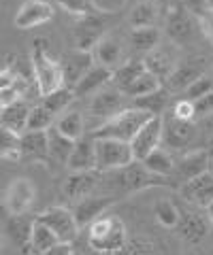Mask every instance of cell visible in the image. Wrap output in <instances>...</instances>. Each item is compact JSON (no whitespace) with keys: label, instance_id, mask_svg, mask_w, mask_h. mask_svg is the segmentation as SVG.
<instances>
[{"label":"cell","instance_id":"8d00e7d4","mask_svg":"<svg viewBox=\"0 0 213 255\" xmlns=\"http://www.w3.org/2000/svg\"><path fill=\"white\" fill-rule=\"evenodd\" d=\"M0 155L4 162H21V134L9 128L0 130Z\"/></svg>","mask_w":213,"mask_h":255},{"label":"cell","instance_id":"44dd1931","mask_svg":"<svg viewBox=\"0 0 213 255\" xmlns=\"http://www.w3.org/2000/svg\"><path fill=\"white\" fill-rule=\"evenodd\" d=\"M209 221L211 219H207L203 213H181V219L177 223L175 232L186 243L196 245L209 234Z\"/></svg>","mask_w":213,"mask_h":255},{"label":"cell","instance_id":"3957f363","mask_svg":"<svg viewBox=\"0 0 213 255\" xmlns=\"http://www.w3.org/2000/svg\"><path fill=\"white\" fill-rule=\"evenodd\" d=\"M154 115H149L147 111H141L137 107H128L122 113H117L111 119H105L100 128L92 132L94 138H117L124 142H130L137 136V132L143 128Z\"/></svg>","mask_w":213,"mask_h":255},{"label":"cell","instance_id":"5b68a950","mask_svg":"<svg viewBox=\"0 0 213 255\" xmlns=\"http://www.w3.org/2000/svg\"><path fill=\"white\" fill-rule=\"evenodd\" d=\"M137 162L130 142L117 138H96V170L113 172Z\"/></svg>","mask_w":213,"mask_h":255},{"label":"cell","instance_id":"f6af8a7d","mask_svg":"<svg viewBox=\"0 0 213 255\" xmlns=\"http://www.w3.org/2000/svg\"><path fill=\"white\" fill-rule=\"evenodd\" d=\"M194 109H196V119L209 117V115L213 113V92L196 100V102H194Z\"/></svg>","mask_w":213,"mask_h":255},{"label":"cell","instance_id":"d6a6232c","mask_svg":"<svg viewBox=\"0 0 213 255\" xmlns=\"http://www.w3.org/2000/svg\"><path fill=\"white\" fill-rule=\"evenodd\" d=\"M32 226H34V221H28L23 215H11V219L6 221V234H9L17 245L23 247V253H30Z\"/></svg>","mask_w":213,"mask_h":255},{"label":"cell","instance_id":"681fc988","mask_svg":"<svg viewBox=\"0 0 213 255\" xmlns=\"http://www.w3.org/2000/svg\"><path fill=\"white\" fill-rule=\"evenodd\" d=\"M209 153H211V172H213V149H209Z\"/></svg>","mask_w":213,"mask_h":255},{"label":"cell","instance_id":"d590c367","mask_svg":"<svg viewBox=\"0 0 213 255\" xmlns=\"http://www.w3.org/2000/svg\"><path fill=\"white\" fill-rule=\"evenodd\" d=\"M56 4L68 15L81 19V17H92V15H102L105 9L96 2V0H56Z\"/></svg>","mask_w":213,"mask_h":255},{"label":"cell","instance_id":"9a60e30c","mask_svg":"<svg viewBox=\"0 0 213 255\" xmlns=\"http://www.w3.org/2000/svg\"><path fill=\"white\" fill-rule=\"evenodd\" d=\"M117 200L115 196H94V194H90V196H85L83 200H79L77 204H75V209H73V213H75V217H77V223H79V228H90L94 221L96 219H100L102 215L107 213V209L111 206L113 202Z\"/></svg>","mask_w":213,"mask_h":255},{"label":"cell","instance_id":"52a82bcc","mask_svg":"<svg viewBox=\"0 0 213 255\" xmlns=\"http://www.w3.org/2000/svg\"><path fill=\"white\" fill-rule=\"evenodd\" d=\"M164 32L175 45H186L194 36V15L188 6L171 2L164 17Z\"/></svg>","mask_w":213,"mask_h":255},{"label":"cell","instance_id":"f546056e","mask_svg":"<svg viewBox=\"0 0 213 255\" xmlns=\"http://www.w3.org/2000/svg\"><path fill=\"white\" fill-rule=\"evenodd\" d=\"M169 100H171V90H169L167 85H162V87H158L156 92L137 98V100H135V107L141 109V111H147L149 115L158 117V115L164 113V109H167Z\"/></svg>","mask_w":213,"mask_h":255},{"label":"cell","instance_id":"4316f807","mask_svg":"<svg viewBox=\"0 0 213 255\" xmlns=\"http://www.w3.org/2000/svg\"><path fill=\"white\" fill-rule=\"evenodd\" d=\"M175 159L173 157V153L167 149V147H158L156 151H152L145 159H143V166L149 170L158 174V177H173L175 174Z\"/></svg>","mask_w":213,"mask_h":255},{"label":"cell","instance_id":"bcb514c9","mask_svg":"<svg viewBox=\"0 0 213 255\" xmlns=\"http://www.w3.org/2000/svg\"><path fill=\"white\" fill-rule=\"evenodd\" d=\"M70 253H73V243H58L56 247H51L49 251L41 255H70Z\"/></svg>","mask_w":213,"mask_h":255},{"label":"cell","instance_id":"30bf717a","mask_svg":"<svg viewBox=\"0 0 213 255\" xmlns=\"http://www.w3.org/2000/svg\"><path fill=\"white\" fill-rule=\"evenodd\" d=\"M105 21H102L100 15H92V17H81L77 19V23L70 30V36H73L75 49L81 51H94L98 47V43L105 38Z\"/></svg>","mask_w":213,"mask_h":255},{"label":"cell","instance_id":"ac0fdd59","mask_svg":"<svg viewBox=\"0 0 213 255\" xmlns=\"http://www.w3.org/2000/svg\"><path fill=\"white\" fill-rule=\"evenodd\" d=\"M124 92H120L117 87H105L98 94L92 96L90 100V113L94 117H102V119H111L117 113L124 111Z\"/></svg>","mask_w":213,"mask_h":255},{"label":"cell","instance_id":"ee69618b","mask_svg":"<svg viewBox=\"0 0 213 255\" xmlns=\"http://www.w3.org/2000/svg\"><path fill=\"white\" fill-rule=\"evenodd\" d=\"M196 19H199V26L203 30L205 38L211 43L213 47V6H205V9H201L199 13H196Z\"/></svg>","mask_w":213,"mask_h":255},{"label":"cell","instance_id":"7c38bea8","mask_svg":"<svg viewBox=\"0 0 213 255\" xmlns=\"http://www.w3.org/2000/svg\"><path fill=\"white\" fill-rule=\"evenodd\" d=\"M196 124L194 122H181V119L171 117L164 122V134H162V147L173 151H186L196 140Z\"/></svg>","mask_w":213,"mask_h":255},{"label":"cell","instance_id":"ba28073f","mask_svg":"<svg viewBox=\"0 0 213 255\" xmlns=\"http://www.w3.org/2000/svg\"><path fill=\"white\" fill-rule=\"evenodd\" d=\"M36 200V185L26 177H17L4 191V209L9 215H26Z\"/></svg>","mask_w":213,"mask_h":255},{"label":"cell","instance_id":"f907efd6","mask_svg":"<svg viewBox=\"0 0 213 255\" xmlns=\"http://www.w3.org/2000/svg\"><path fill=\"white\" fill-rule=\"evenodd\" d=\"M188 2H205V0H188ZM205 6H207V2H205Z\"/></svg>","mask_w":213,"mask_h":255},{"label":"cell","instance_id":"7dc6e473","mask_svg":"<svg viewBox=\"0 0 213 255\" xmlns=\"http://www.w3.org/2000/svg\"><path fill=\"white\" fill-rule=\"evenodd\" d=\"M203 122H205V124H207V128H209V130H213V113H211L209 117H205V119H203Z\"/></svg>","mask_w":213,"mask_h":255},{"label":"cell","instance_id":"7a4b0ae2","mask_svg":"<svg viewBox=\"0 0 213 255\" xmlns=\"http://www.w3.org/2000/svg\"><path fill=\"white\" fill-rule=\"evenodd\" d=\"M128 230L122 217L102 215L88 228V245L98 255H117L128 247Z\"/></svg>","mask_w":213,"mask_h":255},{"label":"cell","instance_id":"8992f818","mask_svg":"<svg viewBox=\"0 0 213 255\" xmlns=\"http://www.w3.org/2000/svg\"><path fill=\"white\" fill-rule=\"evenodd\" d=\"M36 219L45 223L49 230H53V234L60 238V243H73L79 236V230H81L75 213L66 206H49L43 213H38Z\"/></svg>","mask_w":213,"mask_h":255},{"label":"cell","instance_id":"7bdbcfd3","mask_svg":"<svg viewBox=\"0 0 213 255\" xmlns=\"http://www.w3.org/2000/svg\"><path fill=\"white\" fill-rule=\"evenodd\" d=\"M173 117L181 119V122H196V109H194V102L188 100V98H181L175 102L173 107Z\"/></svg>","mask_w":213,"mask_h":255},{"label":"cell","instance_id":"6da1fadb","mask_svg":"<svg viewBox=\"0 0 213 255\" xmlns=\"http://www.w3.org/2000/svg\"><path fill=\"white\" fill-rule=\"evenodd\" d=\"M30 66H32V79L34 87L41 98L53 94L60 87H64V70L62 62L53 60L49 55V43L47 38H34L32 41V53H30Z\"/></svg>","mask_w":213,"mask_h":255},{"label":"cell","instance_id":"816d5d0a","mask_svg":"<svg viewBox=\"0 0 213 255\" xmlns=\"http://www.w3.org/2000/svg\"><path fill=\"white\" fill-rule=\"evenodd\" d=\"M70 255H81V253H79V251H75V249H73V253H70Z\"/></svg>","mask_w":213,"mask_h":255},{"label":"cell","instance_id":"836d02e7","mask_svg":"<svg viewBox=\"0 0 213 255\" xmlns=\"http://www.w3.org/2000/svg\"><path fill=\"white\" fill-rule=\"evenodd\" d=\"M160 30L156 26H149V28H132L130 30V43L135 47V51L141 53H152L154 49H158L160 45Z\"/></svg>","mask_w":213,"mask_h":255},{"label":"cell","instance_id":"2e32d148","mask_svg":"<svg viewBox=\"0 0 213 255\" xmlns=\"http://www.w3.org/2000/svg\"><path fill=\"white\" fill-rule=\"evenodd\" d=\"M179 194L186 202H190L199 209H207L213 200V172H205L201 177L190 179L179 185Z\"/></svg>","mask_w":213,"mask_h":255},{"label":"cell","instance_id":"c3c4849f","mask_svg":"<svg viewBox=\"0 0 213 255\" xmlns=\"http://www.w3.org/2000/svg\"><path fill=\"white\" fill-rule=\"evenodd\" d=\"M205 211H207V217L213 221V200H211V204L207 206V209H205Z\"/></svg>","mask_w":213,"mask_h":255},{"label":"cell","instance_id":"74e56055","mask_svg":"<svg viewBox=\"0 0 213 255\" xmlns=\"http://www.w3.org/2000/svg\"><path fill=\"white\" fill-rule=\"evenodd\" d=\"M75 98H77L75 92L70 90V87L64 85V87H60V90H56L53 94L45 96V98L41 100V105H43L47 111H49L53 117H56V115H62V113H64V111L75 102Z\"/></svg>","mask_w":213,"mask_h":255},{"label":"cell","instance_id":"f35d334b","mask_svg":"<svg viewBox=\"0 0 213 255\" xmlns=\"http://www.w3.org/2000/svg\"><path fill=\"white\" fill-rule=\"evenodd\" d=\"M154 213H156V219L162 228H169V230H175L177 223L181 219V211L177 209V204L171 200V198H162L158 200L154 206Z\"/></svg>","mask_w":213,"mask_h":255},{"label":"cell","instance_id":"9c48e42d","mask_svg":"<svg viewBox=\"0 0 213 255\" xmlns=\"http://www.w3.org/2000/svg\"><path fill=\"white\" fill-rule=\"evenodd\" d=\"M162 134H164V117L162 115L152 117L137 132V136L130 140V147H132V153H135L137 162H143L152 151L162 147Z\"/></svg>","mask_w":213,"mask_h":255},{"label":"cell","instance_id":"f1b7e54d","mask_svg":"<svg viewBox=\"0 0 213 255\" xmlns=\"http://www.w3.org/2000/svg\"><path fill=\"white\" fill-rule=\"evenodd\" d=\"M145 66H147L149 73H154L162 83H167L177 64H175V60L171 58L169 51H164V49L158 47V49H154L152 53L145 55Z\"/></svg>","mask_w":213,"mask_h":255},{"label":"cell","instance_id":"d6986e66","mask_svg":"<svg viewBox=\"0 0 213 255\" xmlns=\"http://www.w3.org/2000/svg\"><path fill=\"white\" fill-rule=\"evenodd\" d=\"M98 170H79V172H70L64 185H62V191L68 200H83L85 196H90L98 185Z\"/></svg>","mask_w":213,"mask_h":255},{"label":"cell","instance_id":"ffe728a7","mask_svg":"<svg viewBox=\"0 0 213 255\" xmlns=\"http://www.w3.org/2000/svg\"><path fill=\"white\" fill-rule=\"evenodd\" d=\"M21 162H49V132L21 134Z\"/></svg>","mask_w":213,"mask_h":255},{"label":"cell","instance_id":"277c9868","mask_svg":"<svg viewBox=\"0 0 213 255\" xmlns=\"http://www.w3.org/2000/svg\"><path fill=\"white\" fill-rule=\"evenodd\" d=\"M111 174V181H109V187H111L115 194H122V191H139V189H147V187H164V185H173V181H169V177H158V174L149 172L143 162H132L126 168L113 170V172H105Z\"/></svg>","mask_w":213,"mask_h":255},{"label":"cell","instance_id":"484cf974","mask_svg":"<svg viewBox=\"0 0 213 255\" xmlns=\"http://www.w3.org/2000/svg\"><path fill=\"white\" fill-rule=\"evenodd\" d=\"M30 111H32V107H30L26 100H19V102H15V105H11V107H4L2 115H0L2 128H9V130H13V132L23 134L26 132V128H28Z\"/></svg>","mask_w":213,"mask_h":255},{"label":"cell","instance_id":"cb8c5ba5","mask_svg":"<svg viewBox=\"0 0 213 255\" xmlns=\"http://www.w3.org/2000/svg\"><path fill=\"white\" fill-rule=\"evenodd\" d=\"M111 79H113V70H109L105 66H100V64H96V66H94L90 73L73 87V92H75L77 98L94 96V94H98L100 90H105V85L111 83Z\"/></svg>","mask_w":213,"mask_h":255},{"label":"cell","instance_id":"b9f144b4","mask_svg":"<svg viewBox=\"0 0 213 255\" xmlns=\"http://www.w3.org/2000/svg\"><path fill=\"white\" fill-rule=\"evenodd\" d=\"M211 92H213V77L203 75L201 79H196V81L184 92V98L196 102L199 98H203V96H207V94H211Z\"/></svg>","mask_w":213,"mask_h":255},{"label":"cell","instance_id":"e0dca14e","mask_svg":"<svg viewBox=\"0 0 213 255\" xmlns=\"http://www.w3.org/2000/svg\"><path fill=\"white\" fill-rule=\"evenodd\" d=\"M96 66L94 64V51H81V49H73L70 53L64 55L62 60V70H64V85L73 87L81 81V79Z\"/></svg>","mask_w":213,"mask_h":255},{"label":"cell","instance_id":"83f0119b","mask_svg":"<svg viewBox=\"0 0 213 255\" xmlns=\"http://www.w3.org/2000/svg\"><path fill=\"white\" fill-rule=\"evenodd\" d=\"M158 17H160V6L154 0H141L130 9L128 23L130 28H149L156 26Z\"/></svg>","mask_w":213,"mask_h":255},{"label":"cell","instance_id":"4fadbf2b","mask_svg":"<svg viewBox=\"0 0 213 255\" xmlns=\"http://www.w3.org/2000/svg\"><path fill=\"white\" fill-rule=\"evenodd\" d=\"M207 70V60L203 58V55H196V58H188L184 62H179L175 70H173V75L169 77V81L164 83L169 87L171 92H186L188 87H190L196 79H201Z\"/></svg>","mask_w":213,"mask_h":255},{"label":"cell","instance_id":"e575fe53","mask_svg":"<svg viewBox=\"0 0 213 255\" xmlns=\"http://www.w3.org/2000/svg\"><path fill=\"white\" fill-rule=\"evenodd\" d=\"M56 130L60 134H64L66 138L70 140H79L85 136V122H83V115L79 111H68L60 117V122L56 124Z\"/></svg>","mask_w":213,"mask_h":255},{"label":"cell","instance_id":"ab89813d","mask_svg":"<svg viewBox=\"0 0 213 255\" xmlns=\"http://www.w3.org/2000/svg\"><path fill=\"white\" fill-rule=\"evenodd\" d=\"M164 83L158 79L154 73H149V70H145L143 75H141L135 83H132L128 90L124 92V96L126 98H132V100H137V98H141V96H147V94H152V92H156L158 87H162Z\"/></svg>","mask_w":213,"mask_h":255},{"label":"cell","instance_id":"4dcf8cb0","mask_svg":"<svg viewBox=\"0 0 213 255\" xmlns=\"http://www.w3.org/2000/svg\"><path fill=\"white\" fill-rule=\"evenodd\" d=\"M75 142L77 140L66 138L58 130H49V162H56L58 166H66L70 153L75 149Z\"/></svg>","mask_w":213,"mask_h":255},{"label":"cell","instance_id":"60d3db41","mask_svg":"<svg viewBox=\"0 0 213 255\" xmlns=\"http://www.w3.org/2000/svg\"><path fill=\"white\" fill-rule=\"evenodd\" d=\"M51 124H53V115L43 105H36L30 111L26 132H49Z\"/></svg>","mask_w":213,"mask_h":255},{"label":"cell","instance_id":"1f68e13d","mask_svg":"<svg viewBox=\"0 0 213 255\" xmlns=\"http://www.w3.org/2000/svg\"><path fill=\"white\" fill-rule=\"evenodd\" d=\"M58 243H60V238L53 234V230H49L45 223L34 219L32 236H30V253H32V255H41L45 251H49L51 247H56Z\"/></svg>","mask_w":213,"mask_h":255},{"label":"cell","instance_id":"d4e9b609","mask_svg":"<svg viewBox=\"0 0 213 255\" xmlns=\"http://www.w3.org/2000/svg\"><path fill=\"white\" fill-rule=\"evenodd\" d=\"M145 70H147L145 60L130 58V60H126L120 68H115V70H113L111 83H113V87H117L120 92H126V90H128V87L135 83L141 75L145 73Z\"/></svg>","mask_w":213,"mask_h":255},{"label":"cell","instance_id":"603a6c76","mask_svg":"<svg viewBox=\"0 0 213 255\" xmlns=\"http://www.w3.org/2000/svg\"><path fill=\"white\" fill-rule=\"evenodd\" d=\"M94 58L100 66L115 70L124 64V43L117 34H105V38L94 49Z\"/></svg>","mask_w":213,"mask_h":255},{"label":"cell","instance_id":"5bb4252c","mask_svg":"<svg viewBox=\"0 0 213 255\" xmlns=\"http://www.w3.org/2000/svg\"><path fill=\"white\" fill-rule=\"evenodd\" d=\"M211 170V153L209 149H192L175 159V177L186 183Z\"/></svg>","mask_w":213,"mask_h":255},{"label":"cell","instance_id":"8fae6325","mask_svg":"<svg viewBox=\"0 0 213 255\" xmlns=\"http://www.w3.org/2000/svg\"><path fill=\"white\" fill-rule=\"evenodd\" d=\"M53 15H56V9L45 0H26V2L19 4V9L13 17V23L17 30H32L36 26L51 21Z\"/></svg>","mask_w":213,"mask_h":255},{"label":"cell","instance_id":"7402d4cb","mask_svg":"<svg viewBox=\"0 0 213 255\" xmlns=\"http://www.w3.org/2000/svg\"><path fill=\"white\" fill-rule=\"evenodd\" d=\"M68 170L79 172V170H96V138L83 136L75 142V149L68 159Z\"/></svg>","mask_w":213,"mask_h":255}]
</instances>
